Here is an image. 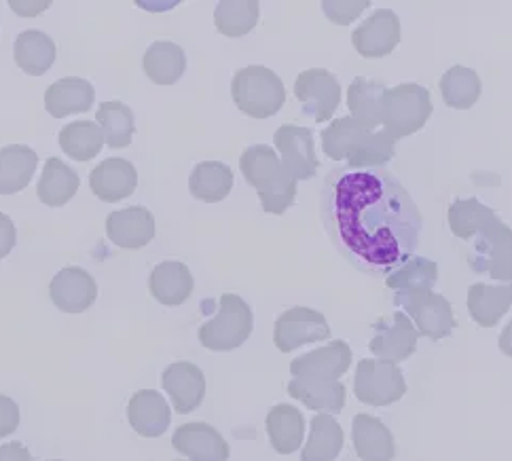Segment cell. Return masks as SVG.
Listing matches in <instances>:
<instances>
[{
  "mask_svg": "<svg viewBox=\"0 0 512 461\" xmlns=\"http://www.w3.org/2000/svg\"><path fill=\"white\" fill-rule=\"evenodd\" d=\"M295 96L301 102L303 115L318 123H326L339 108L341 85L333 72L324 68L303 70L295 81Z\"/></svg>",
  "mask_w": 512,
  "mask_h": 461,
  "instance_id": "obj_9",
  "label": "cell"
},
{
  "mask_svg": "<svg viewBox=\"0 0 512 461\" xmlns=\"http://www.w3.org/2000/svg\"><path fill=\"white\" fill-rule=\"evenodd\" d=\"M273 142L280 151V161L286 172L299 180H312L320 168L314 146V132L301 125H282L273 134Z\"/></svg>",
  "mask_w": 512,
  "mask_h": 461,
  "instance_id": "obj_11",
  "label": "cell"
},
{
  "mask_svg": "<svg viewBox=\"0 0 512 461\" xmlns=\"http://www.w3.org/2000/svg\"><path fill=\"white\" fill-rule=\"evenodd\" d=\"M94 100V85L81 77L60 79L49 85L45 91V108L47 113L56 119L87 113V110L94 106Z\"/></svg>",
  "mask_w": 512,
  "mask_h": 461,
  "instance_id": "obj_23",
  "label": "cell"
},
{
  "mask_svg": "<svg viewBox=\"0 0 512 461\" xmlns=\"http://www.w3.org/2000/svg\"><path fill=\"white\" fill-rule=\"evenodd\" d=\"M240 170L256 189L261 206L267 214H284L297 199V180L292 178L276 151L267 144H254L240 157Z\"/></svg>",
  "mask_w": 512,
  "mask_h": 461,
  "instance_id": "obj_3",
  "label": "cell"
},
{
  "mask_svg": "<svg viewBox=\"0 0 512 461\" xmlns=\"http://www.w3.org/2000/svg\"><path fill=\"white\" fill-rule=\"evenodd\" d=\"M39 165V155L30 146L11 144L0 149V195L24 191Z\"/></svg>",
  "mask_w": 512,
  "mask_h": 461,
  "instance_id": "obj_29",
  "label": "cell"
},
{
  "mask_svg": "<svg viewBox=\"0 0 512 461\" xmlns=\"http://www.w3.org/2000/svg\"><path fill=\"white\" fill-rule=\"evenodd\" d=\"M331 337V326L320 311L309 307H292L284 311L273 328V343L282 354L295 352L301 345L320 343Z\"/></svg>",
  "mask_w": 512,
  "mask_h": 461,
  "instance_id": "obj_10",
  "label": "cell"
},
{
  "mask_svg": "<svg viewBox=\"0 0 512 461\" xmlns=\"http://www.w3.org/2000/svg\"><path fill=\"white\" fill-rule=\"evenodd\" d=\"M512 305V282L504 286L472 284L468 288L470 318L481 328H493Z\"/></svg>",
  "mask_w": 512,
  "mask_h": 461,
  "instance_id": "obj_27",
  "label": "cell"
},
{
  "mask_svg": "<svg viewBox=\"0 0 512 461\" xmlns=\"http://www.w3.org/2000/svg\"><path fill=\"white\" fill-rule=\"evenodd\" d=\"M352 347L345 341L337 339L314 352L303 354L290 362L292 377H318V379H335L339 381L352 364Z\"/></svg>",
  "mask_w": 512,
  "mask_h": 461,
  "instance_id": "obj_19",
  "label": "cell"
},
{
  "mask_svg": "<svg viewBox=\"0 0 512 461\" xmlns=\"http://www.w3.org/2000/svg\"><path fill=\"white\" fill-rule=\"evenodd\" d=\"M468 265L496 282H512V229L500 218L470 239Z\"/></svg>",
  "mask_w": 512,
  "mask_h": 461,
  "instance_id": "obj_7",
  "label": "cell"
},
{
  "mask_svg": "<svg viewBox=\"0 0 512 461\" xmlns=\"http://www.w3.org/2000/svg\"><path fill=\"white\" fill-rule=\"evenodd\" d=\"M231 96L244 115L252 119H269L282 110L286 89L273 70L265 66H246L235 72Z\"/></svg>",
  "mask_w": 512,
  "mask_h": 461,
  "instance_id": "obj_4",
  "label": "cell"
},
{
  "mask_svg": "<svg viewBox=\"0 0 512 461\" xmlns=\"http://www.w3.org/2000/svg\"><path fill=\"white\" fill-rule=\"evenodd\" d=\"M367 7H371L369 0H324L322 3L324 15L339 26L352 24Z\"/></svg>",
  "mask_w": 512,
  "mask_h": 461,
  "instance_id": "obj_41",
  "label": "cell"
},
{
  "mask_svg": "<svg viewBox=\"0 0 512 461\" xmlns=\"http://www.w3.org/2000/svg\"><path fill=\"white\" fill-rule=\"evenodd\" d=\"M419 333L407 313L396 311L388 318H381L375 324V335L369 343L371 354L377 360L386 362H402L415 354Z\"/></svg>",
  "mask_w": 512,
  "mask_h": 461,
  "instance_id": "obj_12",
  "label": "cell"
},
{
  "mask_svg": "<svg viewBox=\"0 0 512 461\" xmlns=\"http://www.w3.org/2000/svg\"><path fill=\"white\" fill-rule=\"evenodd\" d=\"M172 447L191 461H229L231 455L221 432L204 421L180 426L172 436Z\"/></svg>",
  "mask_w": 512,
  "mask_h": 461,
  "instance_id": "obj_15",
  "label": "cell"
},
{
  "mask_svg": "<svg viewBox=\"0 0 512 461\" xmlns=\"http://www.w3.org/2000/svg\"><path fill=\"white\" fill-rule=\"evenodd\" d=\"M449 227L451 233L457 239H464V242H470L474 235H479L489 223L496 220V212L481 204L479 199H457L449 206Z\"/></svg>",
  "mask_w": 512,
  "mask_h": 461,
  "instance_id": "obj_39",
  "label": "cell"
},
{
  "mask_svg": "<svg viewBox=\"0 0 512 461\" xmlns=\"http://www.w3.org/2000/svg\"><path fill=\"white\" fill-rule=\"evenodd\" d=\"M409 316L413 318L411 322L415 324L417 333L422 337H428L432 341H441L453 333V328L457 326L451 303L443 297V294H422L409 303L402 305Z\"/></svg>",
  "mask_w": 512,
  "mask_h": 461,
  "instance_id": "obj_18",
  "label": "cell"
},
{
  "mask_svg": "<svg viewBox=\"0 0 512 461\" xmlns=\"http://www.w3.org/2000/svg\"><path fill=\"white\" fill-rule=\"evenodd\" d=\"M267 434L271 447L280 455H290L303 445L305 419L292 404H278L267 413Z\"/></svg>",
  "mask_w": 512,
  "mask_h": 461,
  "instance_id": "obj_28",
  "label": "cell"
},
{
  "mask_svg": "<svg viewBox=\"0 0 512 461\" xmlns=\"http://www.w3.org/2000/svg\"><path fill=\"white\" fill-rule=\"evenodd\" d=\"M252 328L250 305L237 294H223L216 316L199 328V343L210 352H233L248 341Z\"/></svg>",
  "mask_w": 512,
  "mask_h": 461,
  "instance_id": "obj_6",
  "label": "cell"
},
{
  "mask_svg": "<svg viewBox=\"0 0 512 461\" xmlns=\"http://www.w3.org/2000/svg\"><path fill=\"white\" fill-rule=\"evenodd\" d=\"M51 461H62V459H51Z\"/></svg>",
  "mask_w": 512,
  "mask_h": 461,
  "instance_id": "obj_47",
  "label": "cell"
},
{
  "mask_svg": "<svg viewBox=\"0 0 512 461\" xmlns=\"http://www.w3.org/2000/svg\"><path fill=\"white\" fill-rule=\"evenodd\" d=\"M106 235L117 248L140 250L153 242L155 216L144 206L115 210L106 218Z\"/></svg>",
  "mask_w": 512,
  "mask_h": 461,
  "instance_id": "obj_17",
  "label": "cell"
},
{
  "mask_svg": "<svg viewBox=\"0 0 512 461\" xmlns=\"http://www.w3.org/2000/svg\"><path fill=\"white\" fill-rule=\"evenodd\" d=\"M438 87H441L443 102L455 110L472 108L479 102L481 89H483L481 77L477 72L464 66L449 68L443 75L441 83H438Z\"/></svg>",
  "mask_w": 512,
  "mask_h": 461,
  "instance_id": "obj_37",
  "label": "cell"
},
{
  "mask_svg": "<svg viewBox=\"0 0 512 461\" xmlns=\"http://www.w3.org/2000/svg\"><path fill=\"white\" fill-rule=\"evenodd\" d=\"M320 212L335 248L369 275H390L407 263L424 227L413 197L386 170L328 172Z\"/></svg>",
  "mask_w": 512,
  "mask_h": 461,
  "instance_id": "obj_1",
  "label": "cell"
},
{
  "mask_svg": "<svg viewBox=\"0 0 512 461\" xmlns=\"http://www.w3.org/2000/svg\"><path fill=\"white\" fill-rule=\"evenodd\" d=\"M189 191L206 204H218L233 191V172L223 161H201L189 176Z\"/></svg>",
  "mask_w": 512,
  "mask_h": 461,
  "instance_id": "obj_31",
  "label": "cell"
},
{
  "mask_svg": "<svg viewBox=\"0 0 512 461\" xmlns=\"http://www.w3.org/2000/svg\"><path fill=\"white\" fill-rule=\"evenodd\" d=\"M322 149L335 161H347L352 170H381L396 151V140L386 129L362 125L354 117L335 119L322 129Z\"/></svg>",
  "mask_w": 512,
  "mask_h": 461,
  "instance_id": "obj_2",
  "label": "cell"
},
{
  "mask_svg": "<svg viewBox=\"0 0 512 461\" xmlns=\"http://www.w3.org/2000/svg\"><path fill=\"white\" fill-rule=\"evenodd\" d=\"M0 461H34V457L22 442H9L0 445Z\"/></svg>",
  "mask_w": 512,
  "mask_h": 461,
  "instance_id": "obj_44",
  "label": "cell"
},
{
  "mask_svg": "<svg viewBox=\"0 0 512 461\" xmlns=\"http://www.w3.org/2000/svg\"><path fill=\"white\" fill-rule=\"evenodd\" d=\"M17 244V229L13 225V220L0 212V258H5L11 254V250Z\"/></svg>",
  "mask_w": 512,
  "mask_h": 461,
  "instance_id": "obj_43",
  "label": "cell"
},
{
  "mask_svg": "<svg viewBox=\"0 0 512 461\" xmlns=\"http://www.w3.org/2000/svg\"><path fill=\"white\" fill-rule=\"evenodd\" d=\"M438 282V265L424 256L413 254L407 263H402L388 275V288L396 292L394 303L402 307L405 303L432 292Z\"/></svg>",
  "mask_w": 512,
  "mask_h": 461,
  "instance_id": "obj_21",
  "label": "cell"
},
{
  "mask_svg": "<svg viewBox=\"0 0 512 461\" xmlns=\"http://www.w3.org/2000/svg\"><path fill=\"white\" fill-rule=\"evenodd\" d=\"M343 442L345 436L339 421L328 413H318L312 419V430H309L301 461H335L343 449Z\"/></svg>",
  "mask_w": 512,
  "mask_h": 461,
  "instance_id": "obj_34",
  "label": "cell"
},
{
  "mask_svg": "<svg viewBox=\"0 0 512 461\" xmlns=\"http://www.w3.org/2000/svg\"><path fill=\"white\" fill-rule=\"evenodd\" d=\"M49 5H51L49 0H41V3H17V0H11V3H9V7H11L15 13H20V15H39V13L45 11Z\"/></svg>",
  "mask_w": 512,
  "mask_h": 461,
  "instance_id": "obj_45",
  "label": "cell"
},
{
  "mask_svg": "<svg viewBox=\"0 0 512 461\" xmlns=\"http://www.w3.org/2000/svg\"><path fill=\"white\" fill-rule=\"evenodd\" d=\"M193 275L189 267L180 261L159 263L149 278V290L153 299L166 307H178L193 294Z\"/></svg>",
  "mask_w": 512,
  "mask_h": 461,
  "instance_id": "obj_26",
  "label": "cell"
},
{
  "mask_svg": "<svg viewBox=\"0 0 512 461\" xmlns=\"http://www.w3.org/2000/svg\"><path fill=\"white\" fill-rule=\"evenodd\" d=\"M89 187L96 193L98 199L106 204H117L130 197L138 187V172L132 161L113 157L104 159L98 168L89 174Z\"/></svg>",
  "mask_w": 512,
  "mask_h": 461,
  "instance_id": "obj_20",
  "label": "cell"
},
{
  "mask_svg": "<svg viewBox=\"0 0 512 461\" xmlns=\"http://www.w3.org/2000/svg\"><path fill=\"white\" fill-rule=\"evenodd\" d=\"M64 155L75 161H89L100 155L104 149V134L94 121H75L62 127L58 136Z\"/></svg>",
  "mask_w": 512,
  "mask_h": 461,
  "instance_id": "obj_36",
  "label": "cell"
},
{
  "mask_svg": "<svg viewBox=\"0 0 512 461\" xmlns=\"http://www.w3.org/2000/svg\"><path fill=\"white\" fill-rule=\"evenodd\" d=\"M96 121L111 149H125V146H130L136 132V117L130 106L119 100L102 102L98 106Z\"/></svg>",
  "mask_w": 512,
  "mask_h": 461,
  "instance_id": "obj_38",
  "label": "cell"
},
{
  "mask_svg": "<svg viewBox=\"0 0 512 461\" xmlns=\"http://www.w3.org/2000/svg\"><path fill=\"white\" fill-rule=\"evenodd\" d=\"M500 349H502V354H506L508 358H512V320H510L508 326L502 330Z\"/></svg>",
  "mask_w": 512,
  "mask_h": 461,
  "instance_id": "obj_46",
  "label": "cell"
},
{
  "mask_svg": "<svg viewBox=\"0 0 512 461\" xmlns=\"http://www.w3.org/2000/svg\"><path fill=\"white\" fill-rule=\"evenodd\" d=\"M127 421L144 438H159L172 423L170 404L155 390H140L127 404Z\"/></svg>",
  "mask_w": 512,
  "mask_h": 461,
  "instance_id": "obj_22",
  "label": "cell"
},
{
  "mask_svg": "<svg viewBox=\"0 0 512 461\" xmlns=\"http://www.w3.org/2000/svg\"><path fill=\"white\" fill-rule=\"evenodd\" d=\"M259 13L261 5L256 0H221L214 11V24L221 34L237 39L254 30Z\"/></svg>",
  "mask_w": 512,
  "mask_h": 461,
  "instance_id": "obj_40",
  "label": "cell"
},
{
  "mask_svg": "<svg viewBox=\"0 0 512 461\" xmlns=\"http://www.w3.org/2000/svg\"><path fill=\"white\" fill-rule=\"evenodd\" d=\"M352 440L362 461H392L396 455L394 436L377 417L356 415L352 421Z\"/></svg>",
  "mask_w": 512,
  "mask_h": 461,
  "instance_id": "obj_25",
  "label": "cell"
},
{
  "mask_svg": "<svg viewBox=\"0 0 512 461\" xmlns=\"http://www.w3.org/2000/svg\"><path fill=\"white\" fill-rule=\"evenodd\" d=\"M161 385L180 415L193 413L206 396V377L193 362H172L161 375Z\"/></svg>",
  "mask_w": 512,
  "mask_h": 461,
  "instance_id": "obj_16",
  "label": "cell"
},
{
  "mask_svg": "<svg viewBox=\"0 0 512 461\" xmlns=\"http://www.w3.org/2000/svg\"><path fill=\"white\" fill-rule=\"evenodd\" d=\"M352 43L362 58H386L400 43L398 15L392 9H377L352 32Z\"/></svg>",
  "mask_w": 512,
  "mask_h": 461,
  "instance_id": "obj_13",
  "label": "cell"
},
{
  "mask_svg": "<svg viewBox=\"0 0 512 461\" xmlns=\"http://www.w3.org/2000/svg\"><path fill=\"white\" fill-rule=\"evenodd\" d=\"M354 394L369 407H390L407 394L405 375L394 362L360 360L354 377Z\"/></svg>",
  "mask_w": 512,
  "mask_h": 461,
  "instance_id": "obj_8",
  "label": "cell"
},
{
  "mask_svg": "<svg viewBox=\"0 0 512 461\" xmlns=\"http://www.w3.org/2000/svg\"><path fill=\"white\" fill-rule=\"evenodd\" d=\"M288 394L301 400L307 409L322 413H341L345 407V385L335 379L318 377H292L288 383Z\"/></svg>",
  "mask_w": 512,
  "mask_h": 461,
  "instance_id": "obj_24",
  "label": "cell"
},
{
  "mask_svg": "<svg viewBox=\"0 0 512 461\" xmlns=\"http://www.w3.org/2000/svg\"><path fill=\"white\" fill-rule=\"evenodd\" d=\"M56 62V43L41 30H26L15 41V64L26 75L41 77Z\"/></svg>",
  "mask_w": 512,
  "mask_h": 461,
  "instance_id": "obj_33",
  "label": "cell"
},
{
  "mask_svg": "<svg viewBox=\"0 0 512 461\" xmlns=\"http://www.w3.org/2000/svg\"><path fill=\"white\" fill-rule=\"evenodd\" d=\"M20 426V407L13 398L0 394V438L13 434Z\"/></svg>",
  "mask_w": 512,
  "mask_h": 461,
  "instance_id": "obj_42",
  "label": "cell"
},
{
  "mask_svg": "<svg viewBox=\"0 0 512 461\" xmlns=\"http://www.w3.org/2000/svg\"><path fill=\"white\" fill-rule=\"evenodd\" d=\"M144 72L157 85H174L187 70V55L172 41H157L144 53Z\"/></svg>",
  "mask_w": 512,
  "mask_h": 461,
  "instance_id": "obj_32",
  "label": "cell"
},
{
  "mask_svg": "<svg viewBox=\"0 0 512 461\" xmlns=\"http://www.w3.org/2000/svg\"><path fill=\"white\" fill-rule=\"evenodd\" d=\"M79 184L81 178L75 170L68 168L62 159L49 157L43 168V176L39 184H36V195H39L45 206L62 208L77 195Z\"/></svg>",
  "mask_w": 512,
  "mask_h": 461,
  "instance_id": "obj_30",
  "label": "cell"
},
{
  "mask_svg": "<svg viewBox=\"0 0 512 461\" xmlns=\"http://www.w3.org/2000/svg\"><path fill=\"white\" fill-rule=\"evenodd\" d=\"M49 297L53 305L64 313H81L96 303L98 284L89 271L81 267H66L51 280Z\"/></svg>",
  "mask_w": 512,
  "mask_h": 461,
  "instance_id": "obj_14",
  "label": "cell"
},
{
  "mask_svg": "<svg viewBox=\"0 0 512 461\" xmlns=\"http://www.w3.org/2000/svg\"><path fill=\"white\" fill-rule=\"evenodd\" d=\"M432 115L430 91L417 83H402L388 87L383 96V115L381 129L398 142L424 129Z\"/></svg>",
  "mask_w": 512,
  "mask_h": 461,
  "instance_id": "obj_5",
  "label": "cell"
},
{
  "mask_svg": "<svg viewBox=\"0 0 512 461\" xmlns=\"http://www.w3.org/2000/svg\"><path fill=\"white\" fill-rule=\"evenodd\" d=\"M386 89V85H381L377 81L356 77L352 85L347 87V106L352 110V117L362 125L379 129Z\"/></svg>",
  "mask_w": 512,
  "mask_h": 461,
  "instance_id": "obj_35",
  "label": "cell"
}]
</instances>
